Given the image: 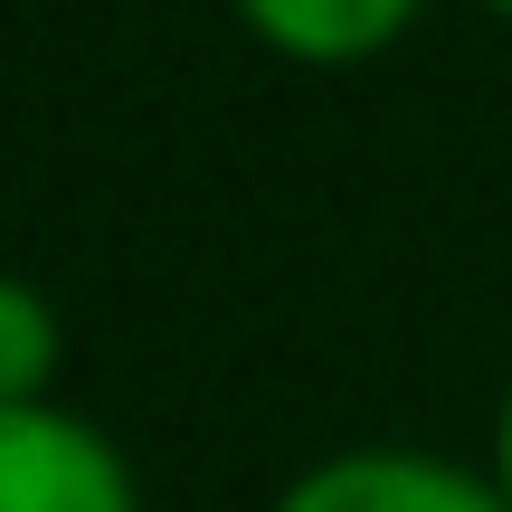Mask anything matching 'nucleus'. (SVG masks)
<instances>
[{"mask_svg":"<svg viewBox=\"0 0 512 512\" xmlns=\"http://www.w3.org/2000/svg\"><path fill=\"white\" fill-rule=\"evenodd\" d=\"M228 10L285 67H370L380 48H399L418 29L427 0H228Z\"/></svg>","mask_w":512,"mask_h":512,"instance_id":"nucleus-3","label":"nucleus"},{"mask_svg":"<svg viewBox=\"0 0 512 512\" xmlns=\"http://www.w3.org/2000/svg\"><path fill=\"white\" fill-rule=\"evenodd\" d=\"M266 512H512L503 484L437 446H332L285 484Z\"/></svg>","mask_w":512,"mask_h":512,"instance_id":"nucleus-2","label":"nucleus"},{"mask_svg":"<svg viewBox=\"0 0 512 512\" xmlns=\"http://www.w3.org/2000/svg\"><path fill=\"white\" fill-rule=\"evenodd\" d=\"M484 475L503 484V503H512V380H503V399H494V437H484Z\"/></svg>","mask_w":512,"mask_h":512,"instance_id":"nucleus-5","label":"nucleus"},{"mask_svg":"<svg viewBox=\"0 0 512 512\" xmlns=\"http://www.w3.org/2000/svg\"><path fill=\"white\" fill-rule=\"evenodd\" d=\"M475 10H494V19H512V0H475Z\"/></svg>","mask_w":512,"mask_h":512,"instance_id":"nucleus-6","label":"nucleus"},{"mask_svg":"<svg viewBox=\"0 0 512 512\" xmlns=\"http://www.w3.org/2000/svg\"><path fill=\"white\" fill-rule=\"evenodd\" d=\"M0 512H143V475L67 399L0 408Z\"/></svg>","mask_w":512,"mask_h":512,"instance_id":"nucleus-1","label":"nucleus"},{"mask_svg":"<svg viewBox=\"0 0 512 512\" xmlns=\"http://www.w3.org/2000/svg\"><path fill=\"white\" fill-rule=\"evenodd\" d=\"M57 370H67V323H57V294L0 266V408L57 399Z\"/></svg>","mask_w":512,"mask_h":512,"instance_id":"nucleus-4","label":"nucleus"}]
</instances>
